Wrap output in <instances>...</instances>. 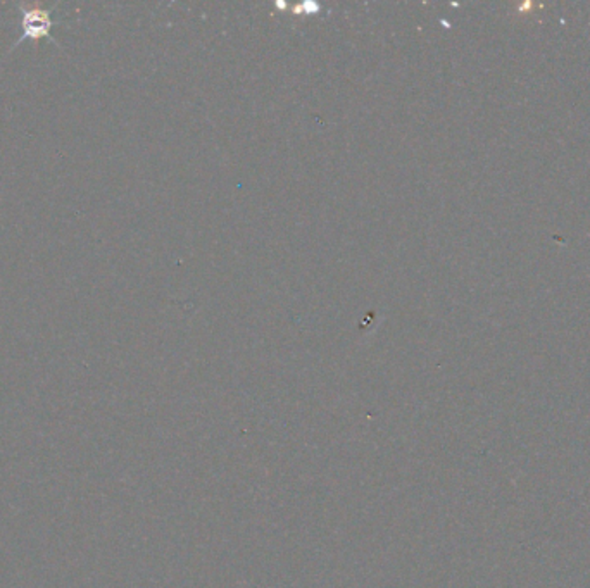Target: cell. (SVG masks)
I'll list each match as a JSON object with an SVG mask.
<instances>
[{
  "label": "cell",
  "mask_w": 590,
  "mask_h": 588,
  "mask_svg": "<svg viewBox=\"0 0 590 588\" xmlns=\"http://www.w3.org/2000/svg\"><path fill=\"white\" fill-rule=\"evenodd\" d=\"M22 11V35L16 45L21 41L28 40H39V39H48L52 44H55V39L52 36V28H54V21H52L51 11L42 9V7H25L21 6ZM14 45V47H16Z\"/></svg>",
  "instance_id": "obj_1"
}]
</instances>
